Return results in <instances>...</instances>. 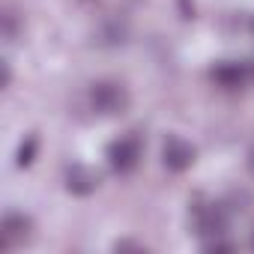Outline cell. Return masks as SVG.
I'll return each instance as SVG.
<instances>
[{
	"label": "cell",
	"instance_id": "1",
	"mask_svg": "<svg viewBox=\"0 0 254 254\" xmlns=\"http://www.w3.org/2000/svg\"><path fill=\"white\" fill-rule=\"evenodd\" d=\"M90 108L102 117H114L129 108V93L117 81H96L90 87Z\"/></svg>",
	"mask_w": 254,
	"mask_h": 254
},
{
	"label": "cell",
	"instance_id": "2",
	"mask_svg": "<svg viewBox=\"0 0 254 254\" xmlns=\"http://www.w3.org/2000/svg\"><path fill=\"white\" fill-rule=\"evenodd\" d=\"M138 159H141V141L138 138H120L108 147V165H111L114 174L135 171Z\"/></svg>",
	"mask_w": 254,
	"mask_h": 254
},
{
	"label": "cell",
	"instance_id": "3",
	"mask_svg": "<svg viewBox=\"0 0 254 254\" xmlns=\"http://www.w3.org/2000/svg\"><path fill=\"white\" fill-rule=\"evenodd\" d=\"M30 218L27 215H21V212H9V215H3V221H0V245H3L6 251L12 248V245H24L27 239H30Z\"/></svg>",
	"mask_w": 254,
	"mask_h": 254
},
{
	"label": "cell",
	"instance_id": "4",
	"mask_svg": "<svg viewBox=\"0 0 254 254\" xmlns=\"http://www.w3.org/2000/svg\"><path fill=\"white\" fill-rule=\"evenodd\" d=\"M162 162H165L168 171L180 174V171H186V168L194 165V147L186 144L183 138H168L165 141V150H162Z\"/></svg>",
	"mask_w": 254,
	"mask_h": 254
},
{
	"label": "cell",
	"instance_id": "5",
	"mask_svg": "<svg viewBox=\"0 0 254 254\" xmlns=\"http://www.w3.org/2000/svg\"><path fill=\"white\" fill-rule=\"evenodd\" d=\"M209 78H212V84H218L224 90H236V87L251 81V69H248V63H230L227 60V63H218L209 72Z\"/></svg>",
	"mask_w": 254,
	"mask_h": 254
},
{
	"label": "cell",
	"instance_id": "6",
	"mask_svg": "<svg viewBox=\"0 0 254 254\" xmlns=\"http://www.w3.org/2000/svg\"><path fill=\"white\" fill-rule=\"evenodd\" d=\"M194 227L197 233H221L224 230V215L218 206H194Z\"/></svg>",
	"mask_w": 254,
	"mask_h": 254
},
{
	"label": "cell",
	"instance_id": "7",
	"mask_svg": "<svg viewBox=\"0 0 254 254\" xmlns=\"http://www.w3.org/2000/svg\"><path fill=\"white\" fill-rule=\"evenodd\" d=\"M96 177L87 171V168H81V165H75L72 171H69V177H66V189L72 191V194H90L93 189H96Z\"/></svg>",
	"mask_w": 254,
	"mask_h": 254
},
{
	"label": "cell",
	"instance_id": "8",
	"mask_svg": "<svg viewBox=\"0 0 254 254\" xmlns=\"http://www.w3.org/2000/svg\"><path fill=\"white\" fill-rule=\"evenodd\" d=\"M36 150H39V138H36V135H27V138L21 141V147H18V168H27V165H33V156H36Z\"/></svg>",
	"mask_w": 254,
	"mask_h": 254
},
{
	"label": "cell",
	"instance_id": "9",
	"mask_svg": "<svg viewBox=\"0 0 254 254\" xmlns=\"http://www.w3.org/2000/svg\"><path fill=\"white\" fill-rule=\"evenodd\" d=\"M3 36H6V42H15V36H18L15 12H6V15H3Z\"/></svg>",
	"mask_w": 254,
	"mask_h": 254
},
{
	"label": "cell",
	"instance_id": "10",
	"mask_svg": "<svg viewBox=\"0 0 254 254\" xmlns=\"http://www.w3.org/2000/svg\"><path fill=\"white\" fill-rule=\"evenodd\" d=\"M206 251H233V242H224V239H209L206 242Z\"/></svg>",
	"mask_w": 254,
	"mask_h": 254
},
{
	"label": "cell",
	"instance_id": "11",
	"mask_svg": "<svg viewBox=\"0 0 254 254\" xmlns=\"http://www.w3.org/2000/svg\"><path fill=\"white\" fill-rule=\"evenodd\" d=\"M9 78H12V75H9V66L3 63V87H9Z\"/></svg>",
	"mask_w": 254,
	"mask_h": 254
},
{
	"label": "cell",
	"instance_id": "12",
	"mask_svg": "<svg viewBox=\"0 0 254 254\" xmlns=\"http://www.w3.org/2000/svg\"><path fill=\"white\" fill-rule=\"evenodd\" d=\"M251 171H254V153H251Z\"/></svg>",
	"mask_w": 254,
	"mask_h": 254
},
{
	"label": "cell",
	"instance_id": "13",
	"mask_svg": "<svg viewBox=\"0 0 254 254\" xmlns=\"http://www.w3.org/2000/svg\"><path fill=\"white\" fill-rule=\"evenodd\" d=\"M251 30H254V21H251Z\"/></svg>",
	"mask_w": 254,
	"mask_h": 254
},
{
	"label": "cell",
	"instance_id": "14",
	"mask_svg": "<svg viewBox=\"0 0 254 254\" xmlns=\"http://www.w3.org/2000/svg\"><path fill=\"white\" fill-rule=\"evenodd\" d=\"M251 245H254V239H251Z\"/></svg>",
	"mask_w": 254,
	"mask_h": 254
}]
</instances>
